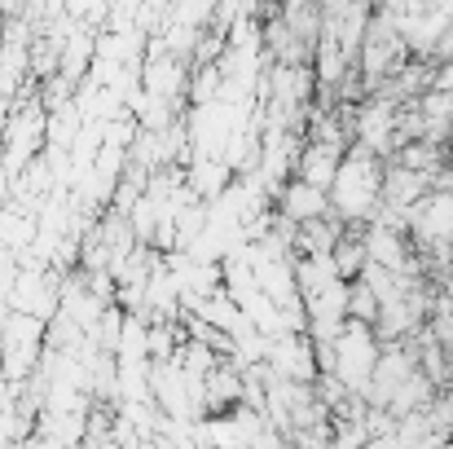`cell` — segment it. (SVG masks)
<instances>
[{
	"mask_svg": "<svg viewBox=\"0 0 453 449\" xmlns=\"http://www.w3.org/2000/svg\"><path fill=\"white\" fill-rule=\"evenodd\" d=\"M383 198V167L370 150H352L339 159V172H334V207L352 221L370 216Z\"/></svg>",
	"mask_w": 453,
	"mask_h": 449,
	"instance_id": "6da1fadb",
	"label": "cell"
}]
</instances>
